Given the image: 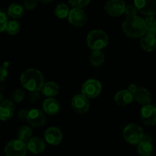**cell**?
Masks as SVG:
<instances>
[{"label": "cell", "mask_w": 156, "mask_h": 156, "mask_svg": "<svg viewBox=\"0 0 156 156\" xmlns=\"http://www.w3.org/2000/svg\"><path fill=\"white\" fill-rule=\"evenodd\" d=\"M122 28L126 35L133 38L141 37L147 32L145 19L138 16L127 17L122 22Z\"/></svg>", "instance_id": "1"}, {"label": "cell", "mask_w": 156, "mask_h": 156, "mask_svg": "<svg viewBox=\"0 0 156 156\" xmlns=\"http://www.w3.org/2000/svg\"><path fill=\"white\" fill-rule=\"evenodd\" d=\"M20 80L23 87L28 90L29 92L40 91L44 83L42 73L34 68L25 70L21 75Z\"/></svg>", "instance_id": "2"}, {"label": "cell", "mask_w": 156, "mask_h": 156, "mask_svg": "<svg viewBox=\"0 0 156 156\" xmlns=\"http://www.w3.org/2000/svg\"><path fill=\"white\" fill-rule=\"evenodd\" d=\"M109 37L106 33L102 30H93L87 37V46L93 51H101L107 46Z\"/></svg>", "instance_id": "3"}, {"label": "cell", "mask_w": 156, "mask_h": 156, "mask_svg": "<svg viewBox=\"0 0 156 156\" xmlns=\"http://www.w3.org/2000/svg\"><path fill=\"white\" fill-rule=\"evenodd\" d=\"M123 138L126 142L131 145H138L144 136L143 130L139 125L130 123L123 129Z\"/></svg>", "instance_id": "4"}, {"label": "cell", "mask_w": 156, "mask_h": 156, "mask_svg": "<svg viewBox=\"0 0 156 156\" xmlns=\"http://www.w3.org/2000/svg\"><path fill=\"white\" fill-rule=\"evenodd\" d=\"M28 151L26 143L19 139H14L6 144L5 153L6 156H25Z\"/></svg>", "instance_id": "5"}, {"label": "cell", "mask_w": 156, "mask_h": 156, "mask_svg": "<svg viewBox=\"0 0 156 156\" xmlns=\"http://www.w3.org/2000/svg\"><path fill=\"white\" fill-rule=\"evenodd\" d=\"M101 90V83L96 79H89L85 81L81 88L82 94L88 99H94L98 97Z\"/></svg>", "instance_id": "6"}, {"label": "cell", "mask_w": 156, "mask_h": 156, "mask_svg": "<svg viewBox=\"0 0 156 156\" xmlns=\"http://www.w3.org/2000/svg\"><path fill=\"white\" fill-rule=\"evenodd\" d=\"M138 11L147 16L156 15V0H134Z\"/></svg>", "instance_id": "7"}, {"label": "cell", "mask_w": 156, "mask_h": 156, "mask_svg": "<svg viewBox=\"0 0 156 156\" xmlns=\"http://www.w3.org/2000/svg\"><path fill=\"white\" fill-rule=\"evenodd\" d=\"M126 4L122 0H109L105 5L106 13L111 17H118L125 12Z\"/></svg>", "instance_id": "8"}, {"label": "cell", "mask_w": 156, "mask_h": 156, "mask_svg": "<svg viewBox=\"0 0 156 156\" xmlns=\"http://www.w3.org/2000/svg\"><path fill=\"white\" fill-rule=\"evenodd\" d=\"M140 118L142 122L148 126L156 124V107L154 105L147 104L142 107L140 110Z\"/></svg>", "instance_id": "9"}, {"label": "cell", "mask_w": 156, "mask_h": 156, "mask_svg": "<svg viewBox=\"0 0 156 156\" xmlns=\"http://www.w3.org/2000/svg\"><path fill=\"white\" fill-rule=\"evenodd\" d=\"M68 21L72 25L80 27L84 25L87 22V16L82 9L73 8L70 10L68 15Z\"/></svg>", "instance_id": "10"}, {"label": "cell", "mask_w": 156, "mask_h": 156, "mask_svg": "<svg viewBox=\"0 0 156 156\" xmlns=\"http://www.w3.org/2000/svg\"><path fill=\"white\" fill-rule=\"evenodd\" d=\"M71 106L78 113H86L90 108L89 99L87 98L83 94L75 95L71 100Z\"/></svg>", "instance_id": "11"}, {"label": "cell", "mask_w": 156, "mask_h": 156, "mask_svg": "<svg viewBox=\"0 0 156 156\" xmlns=\"http://www.w3.org/2000/svg\"><path fill=\"white\" fill-rule=\"evenodd\" d=\"M27 121L33 127L42 126L45 123L46 117L44 112L39 109H32L28 111Z\"/></svg>", "instance_id": "12"}, {"label": "cell", "mask_w": 156, "mask_h": 156, "mask_svg": "<svg viewBox=\"0 0 156 156\" xmlns=\"http://www.w3.org/2000/svg\"><path fill=\"white\" fill-rule=\"evenodd\" d=\"M137 150L141 156H151L153 152L152 138L149 135L144 134L141 142L138 144Z\"/></svg>", "instance_id": "13"}, {"label": "cell", "mask_w": 156, "mask_h": 156, "mask_svg": "<svg viewBox=\"0 0 156 156\" xmlns=\"http://www.w3.org/2000/svg\"><path fill=\"white\" fill-rule=\"evenodd\" d=\"M46 142L52 145H58L63 139V135L61 130L57 127H50L44 133Z\"/></svg>", "instance_id": "14"}, {"label": "cell", "mask_w": 156, "mask_h": 156, "mask_svg": "<svg viewBox=\"0 0 156 156\" xmlns=\"http://www.w3.org/2000/svg\"><path fill=\"white\" fill-rule=\"evenodd\" d=\"M14 112V103L11 100H6L0 103V120H9L12 117Z\"/></svg>", "instance_id": "15"}, {"label": "cell", "mask_w": 156, "mask_h": 156, "mask_svg": "<svg viewBox=\"0 0 156 156\" xmlns=\"http://www.w3.org/2000/svg\"><path fill=\"white\" fill-rule=\"evenodd\" d=\"M133 100H134L133 94H131L128 90H122L119 91L114 96V101L119 106H125L131 104Z\"/></svg>", "instance_id": "16"}, {"label": "cell", "mask_w": 156, "mask_h": 156, "mask_svg": "<svg viewBox=\"0 0 156 156\" xmlns=\"http://www.w3.org/2000/svg\"><path fill=\"white\" fill-rule=\"evenodd\" d=\"M27 148L33 154H40L45 149V143L40 138L31 137L26 142Z\"/></svg>", "instance_id": "17"}, {"label": "cell", "mask_w": 156, "mask_h": 156, "mask_svg": "<svg viewBox=\"0 0 156 156\" xmlns=\"http://www.w3.org/2000/svg\"><path fill=\"white\" fill-rule=\"evenodd\" d=\"M140 45L145 51H152L156 48V37L154 34L146 32L141 37Z\"/></svg>", "instance_id": "18"}, {"label": "cell", "mask_w": 156, "mask_h": 156, "mask_svg": "<svg viewBox=\"0 0 156 156\" xmlns=\"http://www.w3.org/2000/svg\"><path fill=\"white\" fill-rule=\"evenodd\" d=\"M134 100L139 104L145 105L150 104L151 101V94L147 89L143 87H138L133 94Z\"/></svg>", "instance_id": "19"}, {"label": "cell", "mask_w": 156, "mask_h": 156, "mask_svg": "<svg viewBox=\"0 0 156 156\" xmlns=\"http://www.w3.org/2000/svg\"><path fill=\"white\" fill-rule=\"evenodd\" d=\"M42 107L44 112L50 115H57L61 109L59 103L53 97L46 99L43 103Z\"/></svg>", "instance_id": "20"}, {"label": "cell", "mask_w": 156, "mask_h": 156, "mask_svg": "<svg viewBox=\"0 0 156 156\" xmlns=\"http://www.w3.org/2000/svg\"><path fill=\"white\" fill-rule=\"evenodd\" d=\"M41 90L43 95L47 97L48 98H51V97H54L58 95L60 90V87L58 83H56L55 82L49 81L44 83Z\"/></svg>", "instance_id": "21"}, {"label": "cell", "mask_w": 156, "mask_h": 156, "mask_svg": "<svg viewBox=\"0 0 156 156\" xmlns=\"http://www.w3.org/2000/svg\"><path fill=\"white\" fill-rule=\"evenodd\" d=\"M25 14L24 7L19 3H12L9 6L8 15L14 19H21Z\"/></svg>", "instance_id": "22"}, {"label": "cell", "mask_w": 156, "mask_h": 156, "mask_svg": "<svg viewBox=\"0 0 156 156\" xmlns=\"http://www.w3.org/2000/svg\"><path fill=\"white\" fill-rule=\"evenodd\" d=\"M105 60V55L102 51H93L90 56V63L94 67H100L103 64Z\"/></svg>", "instance_id": "23"}, {"label": "cell", "mask_w": 156, "mask_h": 156, "mask_svg": "<svg viewBox=\"0 0 156 156\" xmlns=\"http://www.w3.org/2000/svg\"><path fill=\"white\" fill-rule=\"evenodd\" d=\"M31 136H32V131H31V129L28 126L21 127L17 133L18 139L25 143L31 139Z\"/></svg>", "instance_id": "24"}, {"label": "cell", "mask_w": 156, "mask_h": 156, "mask_svg": "<svg viewBox=\"0 0 156 156\" xmlns=\"http://www.w3.org/2000/svg\"><path fill=\"white\" fill-rule=\"evenodd\" d=\"M69 12H70V10H69V8L67 7V5H66L65 4H58L55 7V14L58 19H65V18H67L68 17Z\"/></svg>", "instance_id": "25"}, {"label": "cell", "mask_w": 156, "mask_h": 156, "mask_svg": "<svg viewBox=\"0 0 156 156\" xmlns=\"http://www.w3.org/2000/svg\"><path fill=\"white\" fill-rule=\"evenodd\" d=\"M5 31H6L8 34H11V35H16L21 31L20 23L17 20L9 21V22H8V24H7Z\"/></svg>", "instance_id": "26"}, {"label": "cell", "mask_w": 156, "mask_h": 156, "mask_svg": "<svg viewBox=\"0 0 156 156\" xmlns=\"http://www.w3.org/2000/svg\"><path fill=\"white\" fill-rule=\"evenodd\" d=\"M147 27V32L156 35V19L153 16H148L145 19Z\"/></svg>", "instance_id": "27"}, {"label": "cell", "mask_w": 156, "mask_h": 156, "mask_svg": "<svg viewBox=\"0 0 156 156\" xmlns=\"http://www.w3.org/2000/svg\"><path fill=\"white\" fill-rule=\"evenodd\" d=\"M25 97V93L23 90L17 89L12 94L11 98L15 103H21Z\"/></svg>", "instance_id": "28"}, {"label": "cell", "mask_w": 156, "mask_h": 156, "mask_svg": "<svg viewBox=\"0 0 156 156\" xmlns=\"http://www.w3.org/2000/svg\"><path fill=\"white\" fill-rule=\"evenodd\" d=\"M69 3L73 7V8H83L87 6L90 3V0H68Z\"/></svg>", "instance_id": "29"}, {"label": "cell", "mask_w": 156, "mask_h": 156, "mask_svg": "<svg viewBox=\"0 0 156 156\" xmlns=\"http://www.w3.org/2000/svg\"><path fill=\"white\" fill-rule=\"evenodd\" d=\"M8 24V18L6 14L2 10H0V32L5 31Z\"/></svg>", "instance_id": "30"}, {"label": "cell", "mask_w": 156, "mask_h": 156, "mask_svg": "<svg viewBox=\"0 0 156 156\" xmlns=\"http://www.w3.org/2000/svg\"><path fill=\"white\" fill-rule=\"evenodd\" d=\"M137 9L136 7L135 6V5H126V9H125V14L128 17L129 16H136L137 14Z\"/></svg>", "instance_id": "31"}, {"label": "cell", "mask_w": 156, "mask_h": 156, "mask_svg": "<svg viewBox=\"0 0 156 156\" xmlns=\"http://www.w3.org/2000/svg\"><path fill=\"white\" fill-rule=\"evenodd\" d=\"M24 5L28 10H33L37 5V0H25Z\"/></svg>", "instance_id": "32"}, {"label": "cell", "mask_w": 156, "mask_h": 156, "mask_svg": "<svg viewBox=\"0 0 156 156\" xmlns=\"http://www.w3.org/2000/svg\"><path fill=\"white\" fill-rule=\"evenodd\" d=\"M8 76V70L5 67H0V82H3Z\"/></svg>", "instance_id": "33"}, {"label": "cell", "mask_w": 156, "mask_h": 156, "mask_svg": "<svg viewBox=\"0 0 156 156\" xmlns=\"http://www.w3.org/2000/svg\"><path fill=\"white\" fill-rule=\"evenodd\" d=\"M40 98V94L39 91H31L29 94V100L31 102H37Z\"/></svg>", "instance_id": "34"}, {"label": "cell", "mask_w": 156, "mask_h": 156, "mask_svg": "<svg viewBox=\"0 0 156 156\" xmlns=\"http://www.w3.org/2000/svg\"><path fill=\"white\" fill-rule=\"evenodd\" d=\"M28 111L26 110V109H21L20 111L18 113V115H19V118L20 119H27V117H28Z\"/></svg>", "instance_id": "35"}, {"label": "cell", "mask_w": 156, "mask_h": 156, "mask_svg": "<svg viewBox=\"0 0 156 156\" xmlns=\"http://www.w3.org/2000/svg\"><path fill=\"white\" fill-rule=\"evenodd\" d=\"M137 87L136 86V84H130L129 86V87H128V90L129 91L130 93H131V94H134V93L136 92V90H137Z\"/></svg>", "instance_id": "36"}, {"label": "cell", "mask_w": 156, "mask_h": 156, "mask_svg": "<svg viewBox=\"0 0 156 156\" xmlns=\"http://www.w3.org/2000/svg\"><path fill=\"white\" fill-rule=\"evenodd\" d=\"M37 1L41 2V3L47 4V3H49V2H51V1H53V0H37Z\"/></svg>", "instance_id": "37"}, {"label": "cell", "mask_w": 156, "mask_h": 156, "mask_svg": "<svg viewBox=\"0 0 156 156\" xmlns=\"http://www.w3.org/2000/svg\"><path fill=\"white\" fill-rule=\"evenodd\" d=\"M2 98H3V97H2V93L0 92V103L2 101Z\"/></svg>", "instance_id": "38"}, {"label": "cell", "mask_w": 156, "mask_h": 156, "mask_svg": "<svg viewBox=\"0 0 156 156\" xmlns=\"http://www.w3.org/2000/svg\"><path fill=\"white\" fill-rule=\"evenodd\" d=\"M155 107H156V104H155Z\"/></svg>", "instance_id": "39"}]
</instances>
